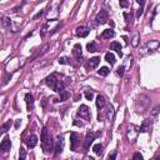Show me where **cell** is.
<instances>
[{"instance_id":"30","label":"cell","mask_w":160,"mask_h":160,"mask_svg":"<svg viewBox=\"0 0 160 160\" xmlns=\"http://www.w3.org/2000/svg\"><path fill=\"white\" fill-rule=\"evenodd\" d=\"M19 156H20V159H25L26 158V152L23 148H20V152H19Z\"/></svg>"},{"instance_id":"10","label":"cell","mask_w":160,"mask_h":160,"mask_svg":"<svg viewBox=\"0 0 160 160\" xmlns=\"http://www.w3.org/2000/svg\"><path fill=\"white\" fill-rule=\"evenodd\" d=\"M89 33H90V30H89L86 26H84V25H80V26H78L76 29H75V35L79 36V38H85V36L89 35Z\"/></svg>"},{"instance_id":"5","label":"cell","mask_w":160,"mask_h":160,"mask_svg":"<svg viewBox=\"0 0 160 160\" xmlns=\"http://www.w3.org/2000/svg\"><path fill=\"white\" fill-rule=\"evenodd\" d=\"M99 63H100V56H94V58L89 59L85 63V68H86V70H93L98 67Z\"/></svg>"},{"instance_id":"28","label":"cell","mask_w":160,"mask_h":160,"mask_svg":"<svg viewBox=\"0 0 160 160\" xmlns=\"http://www.w3.org/2000/svg\"><path fill=\"white\" fill-rule=\"evenodd\" d=\"M10 126H11V120H9V121H6L5 124H3L1 125V130L5 133V131H8L9 129H10Z\"/></svg>"},{"instance_id":"37","label":"cell","mask_w":160,"mask_h":160,"mask_svg":"<svg viewBox=\"0 0 160 160\" xmlns=\"http://www.w3.org/2000/svg\"><path fill=\"white\" fill-rule=\"evenodd\" d=\"M133 45H134V46H136V45H138V35H136V36L134 38V41H133Z\"/></svg>"},{"instance_id":"33","label":"cell","mask_w":160,"mask_h":160,"mask_svg":"<svg viewBox=\"0 0 160 160\" xmlns=\"http://www.w3.org/2000/svg\"><path fill=\"white\" fill-rule=\"evenodd\" d=\"M133 159H134V160H143V155L140 154V153H136V154H134Z\"/></svg>"},{"instance_id":"12","label":"cell","mask_w":160,"mask_h":160,"mask_svg":"<svg viewBox=\"0 0 160 160\" xmlns=\"http://www.w3.org/2000/svg\"><path fill=\"white\" fill-rule=\"evenodd\" d=\"M10 148H11V142H10V139L6 136V138H4L1 144H0V149H1V152L5 153V152H9Z\"/></svg>"},{"instance_id":"36","label":"cell","mask_w":160,"mask_h":160,"mask_svg":"<svg viewBox=\"0 0 160 160\" xmlns=\"http://www.w3.org/2000/svg\"><path fill=\"white\" fill-rule=\"evenodd\" d=\"M115 158H116V152H114L113 154H110L109 156H108V159H109V160H114Z\"/></svg>"},{"instance_id":"38","label":"cell","mask_w":160,"mask_h":160,"mask_svg":"<svg viewBox=\"0 0 160 160\" xmlns=\"http://www.w3.org/2000/svg\"><path fill=\"white\" fill-rule=\"evenodd\" d=\"M74 124H75V125H78V126H83V123H79V121H76V120L74 121Z\"/></svg>"},{"instance_id":"18","label":"cell","mask_w":160,"mask_h":160,"mask_svg":"<svg viewBox=\"0 0 160 160\" xmlns=\"http://www.w3.org/2000/svg\"><path fill=\"white\" fill-rule=\"evenodd\" d=\"M101 36L104 38V39H110V38L115 36V33H114V30H113V29H106V30L103 31Z\"/></svg>"},{"instance_id":"35","label":"cell","mask_w":160,"mask_h":160,"mask_svg":"<svg viewBox=\"0 0 160 160\" xmlns=\"http://www.w3.org/2000/svg\"><path fill=\"white\" fill-rule=\"evenodd\" d=\"M43 14H44V10H41V11H39V13H38V14H36V15L34 16V20H36V19H39V18H41V16H43Z\"/></svg>"},{"instance_id":"29","label":"cell","mask_w":160,"mask_h":160,"mask_svg":"<svg viewBox=\"0 0 160 160\" xmlns=\"http://www.w3.org/2000/svg\"><path fill=\"white\" fill-rule=\"evenodd\" d=\"M118 75H120V76H124V73H125V67L123 65V67H120V68H118Z\"/></svg>"},{"instance_id":"9","label":"cell","mask_w":160,"mask_h":160,"mask_svg":"<svg viewBox=\"0 0 160 160\" xmlns=\"http://www.w3.org/2000/svg\"><path fill=\"white\" fill-rule=\"evenodd\" d=\"M58 76H56V74H51V75H49V76H46L45 78V84L48 85L49 88H51V89H54L55 88V85H56V83H58Z\"/></svg>"},{"instance_id":"17","label":"cell","mask_w":160,"mask_h":160,"mask_svg":"<svg viewBox=\"0 0 160 160\" xmlns=\"http://www.w3.org/2000/svg\"><path fill=\"white\" fill-rule=\"evenodd\" d=\"M110 50H115L116 53L119 54V56H123V53H121V45L118 43V41H113L110 44Z\"/></svg>"},{"instance_id":"13","label":"cell","mask_w":160,"mask_h":160,"mask_svg":"<svg viewBox=\"0 0 160 160\" xmlns=\"http://www.w3.org/2000/svg\"><path fill=\"white\" fill-rule=\"evenodd\" d=\"M25 143H26V145H28V148H30V149L35 148L36 144H38V136H36V135H30L29 138L25 140Z\"/></svg>"},{"instance_id":"27","label":"cell","mask_w":160,"mask_h":160,"mask_svg":"<svg viewBox=\"0 0 160 160\" xmlns=\"http://www.w3.org/2000/svg\"><path fill=\"white\" fill-rule=\"evenodd\" d=\"M93 96H94V91L91 90V89H86L85 90V98L88 99V100H93Z\"/></svg>"},{"instance_id":"3","label":"cell","mask_w":160,"mask_h":160,"mask_svg":"<svg viewBox=\"0 0 160 160\" xmlns=\"http://www.w3.org/2000/svg\"><path fill=\"white\" fill-rule=\"evenodd\" d=\"M95 140V134L93 131H88L86 136H85V142H84V152H88V149L90 148V145L93 144V142Z\"/></svg>"},{"instance_id":"21","label":"cell","mask_w":160,"mask_h":160,"mask_svg":"<svg viewBox=\"0 0 160 160\" xmlns=\"http://www.w3.org/2000/svg\"><path fill=\"white\" fill-rule=\"evenodd\" d=\"M86 49H88L89 53H95V51L98 50V48H96V44L94 43V41H91V43H88V45H86Z\"/></svg>"},{"instance_id":"39","label":"cell","mask_w":160,"mask_h":160,"mask_svg":"<svg viewBox=\"0 0 160 160\" xmlns=\"http://www.w3.org/2000/svg\"><path fill=\"white\" fill-rule=\"evenodd\" d=\"M20 124H21V121H20V120H18V121H16V124H15V128H19V125H20Z\"/></svg>"},{"instance_id":"16","label":"cell","mask_w":160,"mask_h":160,"mask_svg":"<svg viewBox=\"0 0 160 160\" xmlns=\"http://www.w3.org/2000/svg\"><path fill=\"white\" fill-rule=\"evenodd\" d=\"M150 129H152V123H150V119H148L142 124V126L139 128V131H142V133H147V131H150Z\"/></svg>"},{"instance_id":"15","label":"cell","mask_w":160,"mask_h":160,"mask_svg":"<svg viewBox=\"0 0 160 160\" xmlns=\"http://www.w3.org/2000/svg\"><path fill=\"white\" fill-rule=\"evenodd\" d=\"M25 101H26V106H28V110H33L34 108V98H33L31 94H25Z\"/></svg>"},{"instance_id":"22","label":"cell","mask_w":160,"mask_h":160,"mask_svg":"<svg viewBox=\"0 0 160 160\" xmlns=\"http://www.w3.org/2000/svg\"><path fill=\"white\" fill-rule=\"evenodd\" d=\"M93 152L95 153L96 155H101V153H103V145L101 144L94 145V147H93Z\"/></svg>"},{"instance_id":"19","label":"cell","mask_w":160,"mask_h":160,"mask_svg":"<svg viewBox=\"0 0 160 160\" xmlns=\"http://www.w3.org/2000/svg\"><path fill=\"white\" fill-rule=\"evenodd\" d=\"M105 60L110 65H114L115 64V56H114V54H113V53H106L105 54Z\"/></svg>"},{"instance_id":"14","label":"cell","mask_w":160,"mask_h":160,"mask_svg":"<svg viewBox=\"0 0 160 160\" xmlns=\"http://www.w3.org/2000/svg\"><path fill=\"white\" fill-rule=\"evenodd\" d=\"M95 101H96V108H98L99 110L104 109L105 105H106V100H105V98L103 96V95H98Z\"/></svg>"},{"instance_id":"34","label":"cell","mask_w":160,"mask_h":160,"mask_svg":"<svg viewBox=\"0 0 160 160\" xmlns=\"http://www.w3.org/2000/svg\"><path fill=\"white\" fill-rule=\"evenodd\" d=\"M159 111H160V106H156V108H155V109H154V111L152 113V115H153V116H156Z\"/></svg>"},{"instance_id":"7","label":"cell","mask_w":160,"mask_h":160,"mask_svg":"<svg viewBox=\"0 0 160 160\" xmlns=\"http://www.w3.org/2000/svg\"><path fill=\"white\" fill-rule=\"evenodd\" d=\"M138 133H139V128H136L135 125H131L129 130H128V139L129 142L134 143L136 140V136H138Z\"/></svg>"},{"instance_id":"23","label":"cell","mask_w":160,"mask_h":160,"mask_svg":"<svg viewBox=\"0 0 160 160\" xmlns=\"http://www.w3.org/2000/svg\"><path fill=\"white\" fill-rule=\"evenodd\" d=\"M109 72H110V70H109V68H106V67H103V68H100V69L98 70V74L100 75V76H106V75L109 74Z\"/></svg>"},{"instance_id":"20","label":"cell","mask_w":160,"mask_h":160,"mask_svg":"<svg viewBox=\"0 0 160 160\" xmlns=\"http://www.w3.org/2000/svg\"><path fill=\"white\" fill-rule=\"evenodd\" d=\"M49 139H50V136H49V134H48V129L44 128L43 131H41V143L48 142Z\"/></svg>"},{"instance_id":"11","label":"cell","mask_w":160,"mask_h":160,"mask_svg":"<svg viewBox=\"0 0 160 160\" xmlns=\"http://www.w3.org/2000/svg\"><path fill=\"white\" fill-rule=\"evenodd\" d=\"M73 55L75 56V59L79 60L83 58V49H81V45L80 44H75L74 48H73Z\"/></svg>"},{"instance_id":"8","label":"cell","mask_w":160,"mask_h":160,"mask_svg":"<svg viewBox=\"0 0 160 160\" xmlns=\"http://www.w3.org/2000/svg\"><path fill=\"white\" fill-rule=\"evenodd\" d=\"M95 20H96L98 24H105V23H108V20H109V16H108L106 10H100V11H99L96 18H95Z\"/></svg>"},{"instance_id":"6","label":"cell","mask_w":160,"mask_h":160,"mask_svg":"<svg viewBox=\"0 0 160 160\" xmlns=\"http://www.w3.org/2000/svg\"><path fill=\"white\" fill-rule=\"evenodd\" d=\"M79 134L78 133H72L70 134V149L73 150V152H75L78 148V145L80 143V140H79Z\"/></svg>"},{"instance_id":"2","label":"cell","mask_w":160,"mask_h":160,"mask_svg":"<svg viewBox=\"0 0 160 160\" xmlns=\"http://www.w3.org/2000/svg\"><path fill=\"white\" fill-rule=\"evenodd\" d=\"M63 148H64V138H63V135H58L56 136V140H55V145H54L55 154L59 155L63 152Z\"/></svg>"},{"instance_id":"31","label":"cell","mask_w":160,"mask_h":160,"mask_svg":"<svg viewBox=\"0 0 160 160\" xmlns=\"http://www.w3.org/2000/svg\"><path fill=\"white\" fill-rule=\"evenodd\" d=\"M120 6L121 8H128V5H129V0H120Z\"/></svg>"},{"instance_id":"24","label":"cell","mask_w":160,"mask_h":160,"mask_svg":"<svg viewBox=\"0 0 160 160\" xmlns=\"http://www.w3.org/2000/svg\"><path fill=\"white\" fill-rule=\"evenodd\" d=\"M70 95H69V93L68 91H62V93H60V98L58 99V101H65V100H67V99L69 98Z\"/></svg>"},{"instance_id":"1","label":"cell","mask_w":160,"mask_h":160,"mask_svg":"<svg viewBox=\"0 0 160 160\" xmlns=\"http://www.w3.org/2000/svg\"><path fill=\"white\" fill-rule=\"evenodd\" d=\"M160 46V43L158 40H150L148 41L147 44L143 46V54H150V53H154V51H156L158 48Z\"/></svg>"},{"instance_id":"25","label":"cell","mask_w":160,"mask_h":160,"mask_svg":"<svg viewBox=\"0 0 160 160\" xmlns=\"http://www.w3.org/2000/svg\"><path fill=\"white\" fill-rule=\"evenodd\" d=\"M113 116H114V109H113V106H110L109 109L106 110V119L108 120H111Z\"/></svg>"},{"instance_id":"32","label":"cell","mask_w":160,"mask_h":160,"mask_svg":"<svg viewBox=\"0 0 160 160\" xmlns=\"http://www.w3.org/2000/svg\"><path fill=\"white\" fill-rule=\"evenodd\" d=\"M59 64H69L68 58H65V56H62V58H59Z\"/></svg>"},{"instance_id":"26","label":"cell","mask_w":160,"mask_h":160,"mask_svg":"<svg viewBox=\"0 0 160 160\" xmlns=\"http://www.w3.org/2000/svg\"><path fill=\"white\" fill-rule=\"evenodd\" d=\"M10 25H11L10 19L6 18V16H3V26L4 28H10Z\"/></svg>"},{"instance_id":"4","label":"cell","mask_w":160,"mask_h":160,"mask_svg":"<svg viewBox=\"0 0 160 160\" xmlns=\"http://www.w3.org/2000/svg\"><path fill=\"white\" fill-rule=\"evenodd\" d=\"M78 115L85 120H90V109L86 105H81L78 109Z\"/></svg>"}]
</instances>
